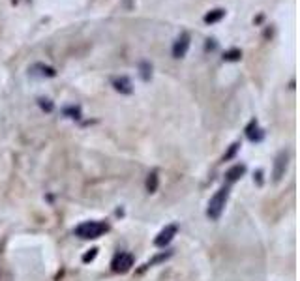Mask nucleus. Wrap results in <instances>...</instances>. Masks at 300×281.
Returning a JSON list of instances; mask_svg holds the SVG:
<instances>
[{"mask_svg":"<svg viewBox=\"0 0 300 281\" xmlns=\"http://www.w3.org/2000/svg\"><path fill=\"white\" fill-rule=\"evenodd\" d=\"M227 199H229V186H223L216 191L210 203H208V208H206V214L210 220H220V216L223 214L225 210V205H227Z\"/></svg>","mask_w":300,"mask_h":281,"instance_id":"1","label":"nucleus"},{"mask_svg":"<svg viewBox=\"0 0 300 281\" xmlns=\"http://www.w3.org/2000/svg\"><path fill=\"white\" fill-rule=\"evenodd\" d=\"M109 230V225L103 222H85L75 227V236L83 240H96Z\"/></svg>","mask_w":300,"mask_h":281,"instance_id":"2","label":"nucleus"},{"mask_svg":"<svg viewBox=\"0 0 300 281\" xmlns=\"http://www.w3.org/2000/svg\"><path fill=\"white\" fill-rule=\"evenodd\" d=\"M113 272L117 274H126L131 270V266H133V255L131 253H117L115 259H113Z\"/></svg>","mask_w":300,"mask_h":281,"instance_id":"3","label":"nucleus"},{"mask_svg":"<svg viewBox=\"0 0 300 281\" xmlns=\"http://www.w3.org/2000/svg\"><path fill=\"white\" fill-rule=\"evenodd\" d=\"M188 49H189V34L188 32H182V34L177 38L175 45H173V56H175V58H184Z\"/></svg>","mask_w":300,"mask_h":281,"instance_id":"4","label":"nucleus"},{"mask_svg":"<svg viewBox=\"0 0 300 281\" xmlns=\"http://www.w3.org/2000/svg\"><path fill=\"white\" fill-rule=\"evenodd\" d=\"M177 230H179V227H177V225H167V227H165V229H163L162 232L156 236L154 244L158 247H165L173 238H175V236H177Z\"/></svg>","mask_w":300,"mask_h":281,"instance_id":"5","label":"nucleus"},{"mask_svg":"<svg viewBox=\"0 0 300 281\" xmlns=\"http://www.w3.org/2000/svg\"><path fill=\"white\" fill-rule=\"evenodd\" d=\"M287 160H289V154L285 152V150L278 154L276 163H274V172H272L274 182H280V180H282V176L285 174V169H287Z\"/></svg>","mask_w":300,"mask_h":281,"instance_id":"6","label":"nucleus"},{"mask_svg":"<svg viewBox=\"0 0 300 281\" xmlns=\"http://www.w3.org/2000/svg\"><path fill=\"white\" fill-rule=\"evenodd\" d=\"M113 86H115V90L120 92V94H131L133 92V85H131L129 77H126V75L115 77V79H113Z\"/></svg>","mask_w":300,"mask_h":281,"instance_id":"7","label":"nucleus"},{"mask_svg":"<svg viewBox=\"0 0 300 281\" xmlns=\"http://www.w3.org/2000/svg\"><path fill=\"white\" fill-rule=\"evenodd\" d=\"M246 135H248L249 141H253V143H259L261 139H263V129L259 128V124H257V120H251L249 122V126L246 128Z\"/></svg>","mask_w":300,"mask_h":281,"instance_id":"8","label":"nucleus"},{"mask_svg":"<svg viewBox=\"0 0 300 281\" xmlns=\"http://www.w3.org/2000/svg\"><path fill=\"white\" fill-rule=\"evenodd\" d=\"M223 17H225V9L216 8V9H212V11H208L205 17H203V21H205L206 25H214V23H220Z\"/></svg>","mask_w":300,"mask_h":281,"instance_id":"9","label":"nucleus"},{"mask_svg":"<svg viewBox=\"0 0 300 281\" xmlns=\"http://www.w3.org/2000/svg\"><path fill=\"white\" fill-rule=\"evenodd\" d=\"M246 172V167L244 165H235V167H231V169L227 170V174H225V178H227V182L229 184H233V182H237V180L242 176Z\"/></svg>","mask_w":300,"mask_h":281,"instance_id":"10","label":"nucleus"},{"mask_svg":"<svg viewBox=\"0 0 300 281\" xmlns=\"http://www.w3.org/2000/svg\"><path fill=\"white\" fill-rule=\"evenodd\" d=\"M139 75H141L143 81H150V77H152V66H150V62L143 60V62L139 64Z\"/></svg>","mask_w":300,"mask_h":281,"instance_id":"11","label":"nucleus"},{"mask_svg":"<svg viewBox=\"0 0 300 281\" xmlns=\"http://www.w3.org/2000/svg\"><path fill=\"white\" fill-rule=\"evenodd\" d=\"M146 189H148L150 193H154L156 189H158V174H156V172H150V174H148V178H146Z\"/></svg>","mask_w":300,"mask_h":281,"instance_id":"12","label":"nucleus"},{"mask_svg":"<svg viewBox=\"0 0 300 281\" xmlns=\"http://www.w3.org/2000/svg\"><path fill=\"white\" fill-rule=\"evenodd\" d=\"M240 56H242V51L240 49H231V51L223 53V58L229 60V62H235V60H240Z\"/></svg>","mask_w":300,"mask_h":281,"instance_id":"13","label":"nucleus"},{"mask_svg":"<svg viewBox=\"0 0 300 281\" xmlns=\"http://www.w3.org/2000/svg\"><path fill=\"white\" fill-rule=\"evenodd\" d=\"M64 112H66V114H69V118H79V114H81L77 107H69V109H66Z\"/></svg>","mask_w":300,"mask_h":281,"instance_id":"14","label":"nucleus"},{"mask_svg":"<svg viewBox=\"0 0 300 281\" xmlns=\"http://www.w3.org/2000/svg\"><path fill=\"white\" fill-rule=\"evenodd\" d=\"M40 105H42V109H45V111L49 112V111H53V103L49 102V100H40Z\"/></svg>","mask_w":300,"mask_h":281,"instance_id":"15","label":"nucleus"},{"mask_svg":"<svg viewBox=\"0 0 300 281\" xmlns=\"http://www.w3.org/2000/svg\"><path fill=\"white\" fill-rule=\"evenodd\" d=\"M96 255H98V249H90V253H86V255H83V261H85V263H88V261H92V259H96Z\"/></svg>","mask_w":300,"mask_h":281,"instance_id":"16","label":"nucleus"},{"mask_svg":"<svg viewBox=\"0 0 300 281\" xmlns=\"http://www.w3.org/2000/svg\"><path fill=\"white\" fill-rule=\"evenodd\" d=\"M237 148H239V145H233V146H231V150H229V154H227V156H225V160H229V158H231L233 154L237 152Z\"/></svg>","mask_w":300,"mask_h":281,"instance_id":"17","label":"nucleus"},{"mask_svg":"<svg viewBox=\"0 0 300 281\" xmlns=\"http://www.w3.org/2000/svg\"><path fill=\"white\" fill-rule=\"evenodd\" d=\"M206 42H208V43H206V49H214V47H216L214 40H206Z\"/></svg>","mask_w":300,"mask_h":281,"instance_id":"18","label":"nucleus"}]
</instances>
